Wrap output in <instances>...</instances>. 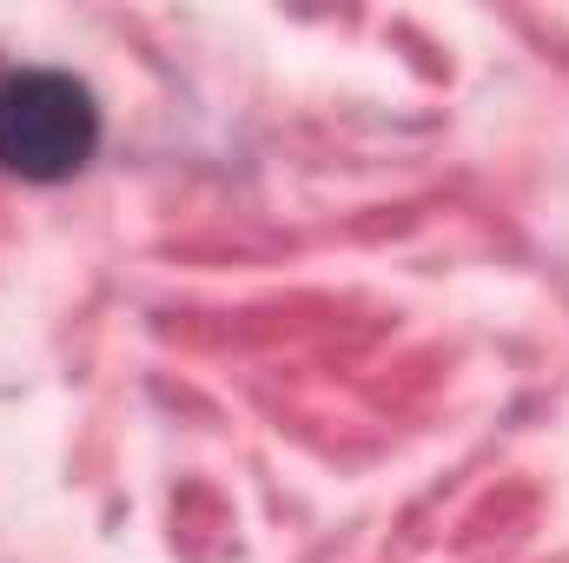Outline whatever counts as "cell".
<instances>
[{"label": "cell", "instance_id": "6da1fadb", "mask_svg": "<svg viewBox=\"0 0 569 563\" xmlns=\"http://www.w3.org/2000/svg\"><path fill=\"white\" fill-rule=\"evenodd\" d=\"M100 100L60 67H0V172L60 186L100 152Z\"/></svg>", "mask_w": 569, "mask_h": 563}]
</instances>
